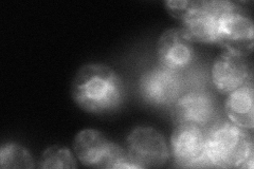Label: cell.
Here are the masks:
<instances>
[{
  "label": "cell",
  "mask_w": 254,
  "mask_h": 169,
  "mask_svg": "<svg viewBox=\"0 0 254 169\" xmlns=\"http://www.w3.org/2000/svg\"><path fill=\"white\" fill-rule=\"evenodd\" d=\"M38 167L43 169H74L77 168V163L70 149L54 145L43 152Z\"/></svg>",
  "instance_id": "5bb4252c"
},
{
  "label": "cell",
  "mask_w": 254,
  "mask_h": 169,
  "mask_svg": "<svg viewBox=\"0 0 254 169\" xmlns=\"http://www.w3.org/2000/svg\"><path fill=\"white\" fill-rule=\"evenodd\" d=\"M125 149L131 162L139 169L161 167L170 157L164 136L150 126L134 128L127 136Z\"/></svg>",
  "instance_id": "52a82bcc"
},
{
  "label": "cell",
  "mask_w": 254,
  "mask_h": 169,
  "mask_svg": "<svg viewBox=\"0 0 254 169\" xmlns=\"http://www.w3.org/2000/svg\"><path fill=\"white\" fill-rule=\"evenodd\" d=\"M159 65L174 71L185 72L196 59L194 42L182 28L166 30L157 43Z\"/></svg>",
  "instance_id": "9c48e42d"
},
{
  "label": "cell",
  "mask_w": 254,
  "mask_h": 169,
  "mask_svg": "<svg viewBox=\"0 0 254 169\" xmlns=\"http://www.w3.org/2000/svg\"><path fill=\"white\" fill-rule=\"evenodd\" d=\"M206 157L210 167L252 169V136L247 129L219 118L206 128Z\"/></svg>",
  "instance_id": "7a4b0ae2"
},
{
  "label": "cell",
  "mask_w": 254,
  "mask_h": 169,
  "mask_svg": "<svg viewBox=\"0 0 254 169\" xmlns=\"http://www.w3.org/2000/svg\"><path fill=\"white\" fill-rule=\"evenodd\" d=\"M240 10L234 2L226 0L190 1L180 18L182 29L195 43L218 45V19L222 14Z\"/></svg>",
  "instance_id": "277c9868"
},
{
  "label": "cell",
  "mask_w": 254,
  "mask_h": 169,
  "mask_svg": "<svg viewBox=\"0 0 254 169\" xmlns=\"http://www.w3.org/2000/svg\"><path fill=\"white\" fill-rule=\"evenodd\" d=\"M73 151L79 162L88 167L139 169L127 156L125 148L95 129H85L78 132L73 141Z\"/></svg>",
  "instance_id": "3957f363"
},
{
  "label": "cell",
  "mask_w": 254,
  "mask_h": 169,
  "mask_svg": "<svg viewBox=\"0 0 254 169\" xmlns=\"http://www.w3.org/2000/svg\"><path fill=\"white\" fill-rule=\"evenodd\" d=\"M74 102L86 112L106 114L121 106L125 85L120 74L103 63H87L79 68L71 86Z\"/></svg>",
  "instance_id": "6da1fadb"
},
{
  "label": "cell",
  "mask_w": 254,
  "mask_h": 169,
  "mask_svg": "<svg viewBox=\"0 0 254 169\" xmlns=\"http://www.w3.org/2000/svg\"><path fill=\"white\" fill-rule=\"evenodd\" d=\"M173 118L175 124H190L206 129L220 118L216 96L205 88L185 91L173 105Z\"/></svg>",
  "instance_id": "8992f818"
},
{
  "label": "cell",
  "mask_w": 254,
  "mask_h": 169,
  "mask_svg": "<svg viewBox=\"0 0 254 169\" xmlns=\"http://www.w3.org/2000/svg\"><path fill=\"white\" fill-rule=\"evenodd\" d=\"M185 91L184 73L161 65L146 70L139 80L141 98L155 107H173Z\"/></svg>",
  "instance_id": "5b68a950"
},
{
  "label": "cell",
  "mask_w": 254,
  "mask_h": 169,
  "mask_svg": "<svg viewBox=\"0 0 254 169\" xmlns=\"http://www.w3.org/2000/svg\"><path fill=\"white\" fill-rule=\"evenodd\" d=\"M0 167L32 169L35 167L30 151L17 143H6L0 149Z\"/></svg>",
  "instance_id": "4fadbf2b"
},
{
  "label": "cell",
  "mask_w": 254,
  "mask_h": 169,
  "mask_svg": "<svg viewBox=\"0 0 254 169\" xmlns=\"http://www.w3.org/2000/svg\"><path fill=\"white\" fill-rule=\"evenodd\" d=\"M254 91L249 83L230 92L225 102V112L230 122L252 130L254 127Z\"/></svg>",
  "instance_id": "7c38bea8"
},
{
  "label": "cell",
  "mask_w": 254,
  "mask_h": 169,
  "mask_svg": "<svg viewBox=\"0 0 254 169\" xmlns=\"http://www.w3.org/2000/svg\"><path fill=\"white\" fill-rule=\"evenodd\" d=\"M254 28L252 20L240 10L222 14L218 19V45L247 56L252 51Z\"/></svg>",
  "instance_id": "8fae6325"
},
{
  "label": "cell",
  "mask_w": 254,
  "mask_h": 169,
  "mask_svg": "<svg viewBox=\"0 0 254 169\" xmlns=\"http://www.w3.org/2000/svg\"><path fill=\"white\" fill-rule=\"evenodd\" d=\"M171 151L178 167H210L206 157V129L201 127L175 124L171 136Z\"/></svg>",
  "instance_id": "ba28073f"
},
{
  "label": "cell",
  "mask_w": 254,
  "mask_h": 169,
  "mask_svg": "<svg viewBox=\"0 0 254 169\" xmlns=\"http://www.w3.org/2000/svg\"><path fill=\"white\" fill-rule=\"evenodd\" d=\"M212 83L215 89L229 94L252 82V71L246 56L234 51L220 53L212 66Z\"/></svg>",
  "instance_id": "30bf717a"
}]
</instances>
